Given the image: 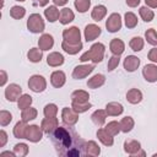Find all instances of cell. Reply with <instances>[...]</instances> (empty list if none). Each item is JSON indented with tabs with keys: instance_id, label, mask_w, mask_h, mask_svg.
Returning a JSON list of instances; mask_svg holds the SVG:
<instances>
[{
	"instance_id": "obj_3",
	"label": "cell",
	"mask_w": 157,
	"mask_h": 157,
	"mask_svg": "<svg viewBox=\"0 0 157 157\" xmlns=\"http://www.w3.org/2000/svg\"><path fill=\"white\" fill-rule=\"evenodd\" d=\"M107 28L110 32H115L120 28V17L119 15H112L109 21H107Z\"/></svg>"
},
{
	"instance_id": "obj_15",
	"label": "cell",
	"mask_w": 157,
	"mask_h": 157,
	"mask_svg": "<svg viewBox=\"0 0 157 157\" xmlns=\"http://www.w3.org/2000/svg\"><path fill=\"white\" fill-rule=\"evenodd\" d=\"M75 5L80 12H85L87 10V7L90 6V0H76Z\"/></svg>"
},
{
	"instance_id": "obj_27",
	"label": "cell",
	"mask_w": 157,
	"mask_h": 157,
	"mask_svg": "<svg viewBox=\"0 0 157 157\" xmlns=\"http://www.w3.org/2000/svg\"><path fill=\"white\" fill-rule=\"evenodd\" d=\"M126 2H128L130 6H135V5H137V4L140 2V0H126Z\"/></svg>"
},
{
	"instance_id": "obj_23",
	"label": "cell",
	"mask_w": 157,
	"mask_h": 157,
	"mask_svg": "<svg viewBox=\"0 0 157 157\" xmlns=\"http://www.w3.org/2000/svg\"><path fill=\"white\" fill-rule=\"evenodd\" d=\"M31 102H32V99H31V97H29V96H23V97H22V101H20V102H18V105H20L21 108H23V107H26V105L31 104Z\"/></svg>"
},
{
	"instance_id": "obj_10",
	"label": "cell",
	"mask_w": 157,
	"mask_h": 157,
	"mask_svg": "<svg viewBox=\"0 0 157 157\" xmlns=\"http://www.w3.org/2000/svg\"><path fill=\"white\" fill-rule=\"evenodd\" d=\"M104 13H105V7L104 6H96L94 10H93V12H92V17L96 21H99L103 17Z\"/></svg>"
},
{
	"instance_id": "obj_22",
	"label": "cell",
	"mask_w": 157,
	"mask_h": 157,
	"mask_svg": "<svg viewBox=\"0 0 157 157\" xmlns=\"http://www.w3.org/2000/svg\"><path fill=\"white\" fill-rule=\"evenodd\" d=\"M131 47L134 48V50H140L141 47H142V42L140 38H134L132 42H131Z\"/></svg>"
},
{
	"instance_id": "obj_18",
	"label": "cell",
	"mask_w": 157,
	"mask_h": 157,
	"mask_svg": "<svg viewBox=\"0 0 157 157\" xmlns=\"http://www.w3.org/2000/svg\"><path fill=\"white\" fill-rule=\"evenodd\" d=\"M11 15H12L15 18H20V17H22V16L25 15V9H23V7L15 6V7H12V10H11Z\"/></svg>"
},
{
	"instance_id": "obj_8",
	"label": "cell",
	"mask_w": 157,
	"mask_h": 157,
	"mask_svg": "<svg viewBox=\"0 0 157 157\" xmlns=\"http://www.w3.org/2000/svg\"><path fill=\"white\" fill-rule=\"evenodd\" d=\"M92 70H93V65H88V66H77L76 70L74 71V77L78 78V77H81V76H83V75L91 72Z\"/></svg>"
},
{
	"instance_id": "obj_17",
	"label": "cell",
	"mask_w": 157,
	"mask_h": 157,
	"mask_svg": "<svg viewBox=\"0 0 157 157\" xmlns=\"http://www.w3.org/2000/svg\"><path fill=\"white\" fill-rule=\"evenodd\" d=\"M125 23H126L128 27H134V26L136 25V17H135L131 12L126 13V15H125Z\"/></svg>"
},
{
	"instance_id": "obj_24",
	"label": "cell",
	"mask_w": 157,
	"mask_h": 157,
	"mask_svg": "<svg viewBox=\"0 0 157 157\" xmlns=\"http://www.w3.org/2000/svg\"><path fill=\"white\" fill-rule=\"evenodd\" d=\"M118 63H119V58H117V56H113L112 59H110V61H109V64H108V70L109 71H112L117 65H118Z\"/></svg>"
},
{
	"instance_id": "obj_19",
	"label": "cell",
	"mask_w": 157,
	"mask_h": 157,
	"mask_svg": "<svg viewBox=\"0 0 157 157\" xmlns=\"http://www.w3.org/2000/svg\"><path fill=\"white\" fill-rule=\"evenodd\" d=\"M140 12H141V15H142V17H144V20H145V21H151V20H152V17H153L152 11H148L146 7H142V9L140 10Z\"/></svg>"
},
{
	"instance_id": "obj_16",
	"label": "cell",
	"mask_w": 157,
	"mask_h": 157,
	"mask_svg": "<svg viewBox=\"0 0 157 157\" xmlns=\"http://www.w3.org/2000/svg\"><path fill=\"white\" fill-rule=\"evenodd\" d=\"M58 11L55 10V7H49V9H47L45 10V16L49 18V21H55L56 20V17H58Z\"/></svg>"
},
{
	"instance_id": "obj_12",
	"label": "cell",
	"mask_w": 157,
	"mask_h": 157,
	"mask_svg": "<svg viewBox=\"0 0 157 157\" xmlns=\"http://www.w3.org/2000/svg\"><path fill=\"white\" fill-rule=\"evenodd\" d=\"M72 18H74V13L69 9H64L63 12H61V20L60 21L63 23H67V22L72 21Z\"/></svg>"
},
{
	"instance_id": "obj_9",
	"label": "cell",
	"mask_w": 157,
	"mask_h": 157,
	"mask_svg": "<svg viewBox=\"0 0 157 157\" xmlns=\"http://www.w3.org/2000/svg\"><path fill=\"white\" fill-rule=\"evenodd\" d=\"M64 78H65V76H64L63 72H54L53 76H52V83L55 87H59L64 83Z\"/></svg>"
},
{
	"instance_id": "obj_13",
	"label": "cell",
	"mask_w": 157,
	"mask_h": 157,
	"mask_svg": "<svg viewBox=\"0 0 157 157\" xmlns=\"http://www.w3.org/2000/svg\"><path fill=\"white\" fill-rule=\"evenodd\" d=\"M124 45H123V43L120 42V40H118V39H115V40H113L112 42V52L113 53H115V54H120L124 49Z\"/></svg>"
},
{
	"instance_id": "obj_11",
	"label": "cell",
	"mask_w": 157,
	"mask_h": 157,
	"mask_svg": "<svg viewBox=\"0 0 157 157\" xmlns=\"http://www.w3.org/2000/svg\"><path fill=\"white\" fill-rule=\"evenodd\" d=\"M52 44H53V38H52L50 36H48V34L43 36L42 39L39 40V45H40L43 49H48V48H50Z\"/></svg>"
},
{
	"instance_id": "obj_25",
	"label": "cell",
	"mask_w": 157,
	"mask_h": 157,
	"mask_svg": "<svg viewBox=\"0 0 157 157\" xmlns=\"http://www.w3.org/2000/svg\"><path fill=\"white\" fill-rule=\"evenodd\" d=\"M34 115H36V112H34V110H32L31 113H29V112H25V113H23V119H25V120L33 119V118H34Z\"/></svg>"
},
{
	"instance_id": "obj_6",
	"label": "cell",
	"mask_w": 157,
	"mask_h": 157,
	"mask_svg": "<svg viewBox=\"0 0 157 157\" xmlns=\"http://www.w3.org/2000/svg\"><path fill=\"white\" fill-rule=\"evenodd\" d=\"M20 93H21V87H18L16 85H11L6 90V97L9 101H15L17 94H20Z\"/></svg>"
},
{
	"instance_id": "obj_29",
	"label": "cell",
	"mask_w": 157,
	"mask_h": 157,
	"mask_svg": "<svg viewBox=\"0 0 157 157\" xmlns=\"http://www.w3.org/2000/svg\"><path fill=\"white\" fill-rule=\"evenodd\" d=\"M20 1H23V0H20Z\"/></svg>"
},
{
	"instance_id": "obj_5",
	"label": "cell",
	"mask_w": 157,
	"mask_h": 157,
	"mask_svg": "<svg viewBox=\"0 0 157 157\" xmlns=\"http://www.w3.org/2000/svg\"><path fill=\"white\" fill-rule=\"evenodd\" d=\"M99 33H101V28L99 27H96L93 25L87 26L86 27V39H87V42L94 39L97 36H99Z\"/></svg>"
},
{
	"instance_id": "obj_28",
	"label": "cell",
	"mask_w": 157,
	"mask_h": 157,
	"mask_svg": "<svg viewBox=\"0 0 157 157\" xmlns=\"http://www.w3.org/2000/svg\"><path fill=\"white\" fill-rule=\"evenodd\" d=\"M56 4H59V5H63V4H65L66 2V0H54Z\"/></svg>"
},
{
	"instance_id": "obj_7",
	"label": "cell",
	"mask_w": 157,
	"mask_h": 157,
	"mask_svg": "<svg viewBox=\"0 0 157 157\" xmlns=\"http://www.w3.org/2000/svg\"><path fill=\"white\" fill-rule=\"evenodd\" d=\"M124 66L128 71H134L137 66H139V59L135 58V56H128L125 59V63H124Z\"/></svg>"
},
{
	"instance_id": "obj_20",
	"label": "cell",
	"mask_w": 157,
	"mask_h": 157,
	"mask_svg": "<svg viewBox=\"0 0 157 157\" xmlns=\"http://www.w3.org/2000/svg\"><path fill=\"white\" fill-rule=\"evenodd\" d=\"M28 58L32 60V61H39L40 58H42V54L40 52H37V50H31L28 53Z\"/></svg>"
},
{
	"instance_id": "obj_14",
	"label": "cell",
	"mask_w": 157,
	"mask_h": 157,
	"mask_svg": "<svg viewBox=\"0 0 157 157\" xmlns=\"http://www.w3.org/2000/svg\"><path fill=\"white\" fill-rule=\"evenodd\" d=\"M63 63V56L60 54H52L50 56H48V64L52 65H58Z\"/></svg>"
},
{
	"instance_id": "obj_26",
	"label": "cell",
	"mask_w": 157,
	"mask_h": 157,
	"mask_svg": "<svg viewBox=\"0 0 157 157\" xmlns=\"http://www.w3.org/2000/svg\"><path fill=\"white\" fill-rule=\"evenodd\" d=\"M150 59L153 60V61H157V52H156V50L151 52V54H150Z\"/></svg>"
},
{
	"instance_id": "obj_4",
	"label": "cell",
	"mask_w": 157,
	"mask_h": 157,
	"mask_svg": "<svg viewBox=\"0 0 157 157\" xmlns=\"http://www.w3.org/2000/svg\"><path fill=\"white\" fill-rule=\"evenodd\" d=\"M144 75H145L146 80H148V81H156L157 80V67H155L152 65L145 66Z\"/></svg>"
},
{
	"instance_id": "obj_2",
	"label": "cell",
	"mask_w": 157,
	"mask_h": 157,
	"mask_svg": "<svg viewBox=\"0 0 157 157\" xmlns=\"http://www.w3.org/2000/svg\"><path fill=\"white\" fill-rule=\"evenodd\" d=\"M28 29L33 33L43 31V21L39 15H32L28 20Z\"/></svg>"
},
{
	"instance_id": "obj_1",
	"label": "cell",
	"mask_w": 157,
	"mask_h": 157,
	"mask_svg": "<svg viewBox=\"0 0 157 157\" xmlns=\"http://www.w3.org/2000/svg\"><path fill=\"white\" fill-rule=\"evenodd\" d=\"M49 139L59 156L63 157H83L86 155V142L76 132V130L67 125L56 126L50 134Z\"/></svg>"
},
{
	"instance_id": "obj_21",
	"label": "cell",
	"mask_w": 157,
	"mask_h": 157,
	"mask_svg": "<svg viewBox=\"0 0 157 157\" xmlns=\"http://www.w3.org/2000/svg\"><path fill=\"white\" fill-rule=\"evenodd\" d=\"M146 37H147V39H148L150 43H152V44H157V36H155V32H153V31H148V32H146Z\"/></svg>"
}]
</instances>
